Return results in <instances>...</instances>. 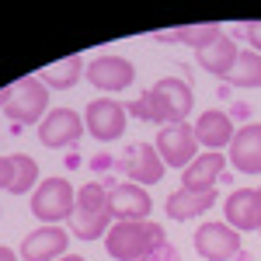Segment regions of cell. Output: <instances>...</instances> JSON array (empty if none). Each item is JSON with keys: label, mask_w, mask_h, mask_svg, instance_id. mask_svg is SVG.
<instances>
[{"label": "cell", "mask_w": 261, "mask_h": 261, "mask_svg": "<svg viewBox=\"0 0 261 261\" xmlns=\"http://www.w3.org/2000/svg\"><path fill=\"white\" fill-rule=\"evenodd\" d=\"M195 108V94H192V84L181 81V77H161L150 91H143L140 101L133 105V112L146 122H157V125H174L185 122Z\"/></svg>", "instance_id": "obj_1"}, {"label": "cell", "mask_w": 261, "mask_h": 261, "mask_svg": "<svg viewBox=\"0 0 261 261\" xmlns=\"http://www.w3.org/2000/svg\"><path fill=\"white\" fill-rule=\"evenodd\" d=\"M167 244L164 226L153 220L143 223H112V230L105 233V251L115 261H150V254Z\"/></svg>", "instance_id": "obj_2"}, {"label": "cell", "mask_w": 261, "mask_h": 261, "mask_svg": "<svg viewBox=\"0 0 261 261\" xmlns=\"http://www.w3.org/2000/svg\"><path fill=\"white\" fill-rule=\"evenodd\" d=\"M112 202H108V188L98 181H87L77 188V205L70 216V233L77 241H98L112 230Z\"/></svg>", "instance_id": "obj_3"}, {"label": "cell", "mask_w": 261, "mask_h": 261, "mask_svg": "<svg viewBox=\"0 0 261 261\" xmlns=\"http://www.w3.org/2000/svg\"><path fill=\"white\" fill-rule=\"evenodd\" d=\"M77 205V188L66 178H45L32 192V213L42 220V226H60L63 220L70 223Z\"/></svg>", "instance_id": "obj_4"}, {"label": "cell", "mask_w": 261, "mask_h": 261, "mask_svg": "<svg viewBox=\"0 0 261 261\" xmlns=\"http://www.w3.org/2000/svg\"><path fill=\"white\" fill-rule=\"evenodd\" d=\"M7 119L14 125H39L49 115V87L32 73V77H21L14 84V94L7 101Z\"/></svg>", "instance_id": "obj_5"}, {"label": "cell", "mask_w": 261, "mask_h": 261, "mask_svg": "<svg viewBox=\"0 0 261 261\" xmlns=\"http://www.w3.org/2000/svg\"><path fill=\"white\" fill-rule=\"evenodd\" d=\"M157 153H161L164 167H188V164L199 157V140H195V129L188 122H174V125H161L157 129Z\"/></svg>", "instance_id": "obj_6"}, {"label": "cell", "mask_w": 261, "mask_h": 261, "mask_svg": "<svg viewBox=\"0 0 261 261\" xmlns=\"http://www.w3.org/2000/svg\"><path fill=\"white\" fill-rule=\"evenodd\" d=\"M125 122H129V112L115 98H94L84 108V129L101 143L119 140L122 133H125Z\"/></svg>", "instance_id": "obj_7"}, {"label": "cell", "mask_w": 261, "mask_h": 261, "mask_svg": "<svg viewBox=\"0 0 261 261\" xmlns=\"http://www.w3.org/2000/svg\"><path fill=\"white\" fill-rule=\"evenodd\" d=\"M84 81H91L98 91L105 94H119L125 87H133L136 81V66L125 60V56H115V53H105V56H94L84 70Z\"/></svg>", "instance_id": "obj_8"}, {"label": "cell", "mask_w": 261, "mask_h": 261, "mask_svg": "<svg viewBox=\"0 0 261 261\" xmlns=\"http://www.w3.org/2000/svg\"><path fill=\"white\" fill-rule=\"evenodd\" d=\"M195 251L205 261H230L241 254V233L226 223L209 220L195 230Z\"/></svg>", "instance_id": "obj_9"}, {"label": "cell", "mask_w": 261, "mask_h": 261, "mask_svg": "<svg viewBox=\"0 0 261 261\" xmlns=\"http://www.w3.org/2000/svg\"><path fill=\"white\" fill-rule=\"evenodd\" d=\"M119 171L125 174V181H133V185H157L167 167H164L157 146H150V143H133V146H125V153L119 157Z\"/></svg>", "instance_id": "obj_10"}, {"label": "cell", "mask_w": 261, "mask_h": 261, "mask_svg": "<svg viewBox=\"0 0 261 261\" xmlns=\"http://www.w3.org/2000/svg\"><path fill=\"white\" fill-rule=\"evenodd\" d=\"M84 133V115L73 108H53L45 119L39 122V140L49 150H63V146H73Z\"/></svg>", "instance_id": "obj_11"}, {"label": "cell", "mask_w": 261, "mask_h": 261, "mask_svg": "<svg viewBox=\"0 0 261 261\" xmlns=\"http://www.w3.org/2000/svg\"><path fill=\"white\" fill-rule=\"evenodd\" d=\"M108 202H112L115 223H143L153 213L150 192L143 185H133V181H119L115 188H108Z\"/></svg>", "instance_id": "obj_12"}, {"label": "cell", "mask_w": 261, "mask_h": 261, "mask_svg": "<svg viewBox=\"0 0 261 261\" xmlns=\"http://www.w3.org/2000/svg\"><path fill=\"white\" fill-rule=\"evenodd\" d=\"M223 216H226V226H233L237 233L261 230V192L258 188H237L223 202Z\"/></svg>", "instance_id": "obj_13"}, {"label": "cell", "mask_w": 261, "mask_h": 261, "mask_svg": "<svg viewBox=\"0 0 261 261\" xmlns=\"http://www.w3.org/2000/svg\"><path fill=\"white\" fill-rule=\"evenodd\" d=\"M66 244H70V237H66L63 226H39V230H32L21 241V258L24 261H56L63 254H70Z\"/></svg>", "instance_id": "obj_14"}, {"label": "cell", "mask_w": 261, "mask_h": 261, "mask_svg": "<svg viewBox=\"0 0 261 261\" xmlns=\"http://www.w3.org/2000/svg\"><path fill=\"white\" fill-rule=\"evenodd\" d=\"M230 157L226 161L233 164L241 174H261V122H251L233 133V143L226 146Z\"/></svg>", "instance_id": "obj_15"}, {"label": "cell", "mask_w": 261, "mask_h": 261, "mask_svg": "<svg viewBox=\"0 0 261 261\" xmlns=\"http://www.w3.org/2000/svg\"><path fill=\"white\" fill-rule=\"evenodd\" d=\"M223 167H226V157H223L220 150H202L199 157L181 171V188H188V192H209L223 178Z\"/></svg>", "instance_id": "obj_16"}, {"label": "cell", "mask_w": 261, "mask_h": 261, "mask_svg": "<svg viewBox=\"0 0 261 261\" xmlns=\"http://www.w3.org/2000/svg\"><path fill=\"white\" fill-rule=\"evenodd\" d=\"M195 140H199V146H205V150H220L223 146H230L233 143V119L226 115V112H220V108H209V112H202L199 119H195Z\"/></svg>", "instance_id": "obj_17"}, {"label": "cell", "mask_w": 261, "mask_h": 261, "mask_svg": "<svg viewBox=\"0 0 261 261\" xmlns=\"http://www.w3.org/2000/svg\"><path fill=\"white\" fill-rule=\"evenodd\" d=\"M216 199H220L216 188H209V192H188V188H178V192L167 195L164 209H167V216H171L174 223H185V220H195V216H202V213H209Z\"/></svg>", "instance_id": "obj_18"}, {"label": "cell", "mask_w": 261, "mask_h": 261, "mask_svg": "<svg viewBox=\"0 0 261 261\" xmlns=\"http://www.w3.org/2000/svg\"><path fill=\"white\" fill-rule=\"evenodd\" d=\"M237 53H241L237 42L223 32L220 39H213L205 49L195 53V63H199L205 73H213V77H230V70H233V63H237Z\"/></svg>", "instance_id": "obj_19"}, {"label": "cell", "mask_w": 261, "mask_h": 261, "mask_svg": "<svg viewBox=\"0 0 261 261\" xmlns=\"http://www.w3.org/2000/svg\"><path fill=\"white\" fill-rule=\"evenodd\" d=\"M84 70H87V66H84V56H77V53H73V56H63V60L42 66L35 77H39L49 91H70V87L84 77Z\"/></svg>", "instance_id": "obj_20"}, {"label": "cell", "mask_w": 261, "mask_h": 261, "mask_svg": "<svg viewBox=\"0 0 261 261\" xmlns=\"http://www.w3.org/2000/svg\"><path fill=\"white\" fill-rule=\"evenodd\" d=\"M223 35V28L216 24V21H209V24H188V28H178V32H161L157 39L161 42H185L188 49H205L213 39H220Z\"/></svg>", "instance_id": "obj_21"}, {"label": "cell", "mask_w": 261, "mask_h": 261, "mask_svg": "<svg viewBox=\"0 0 261 261\" xmlns=\"http://www.w3.org/2000/svg\"><path fill=\"white\" fill-rule=\"evenodd\" d=\"M226 81L233 84V87H261V56L254 49H241Z\"/></svg>", "instance_id": "obj_22"}, {"label": "cell", "mask_w": 261, "mask_h": 261, "mask_svg": "<svg viewBox=\"0 0 261 261\" xmlns=\"http://www.w3.org/2000/svg\"><path fill=\"white\" fill-rule=\"evenodd\" d=\"M14 185H11V195H24V192H35L39 185V164L32 161L28 153H14Z\"/></svg>", "instance_id": "obj_23"}, {"label": "cell", "mask_w": 261, "mask_h": 261, "mask_svg": "<svg viewBox=\"0 0 261 261\" xmlns=\"http://www.w3.org/2000/svg\"><path fill=\"white\" fill-rule=\"evenodd\" d=\"M11 185H14V161L0 157V192H11Z\"/></svg>", "instance_id": "obj_24"}, {"label": "cell", "mask_w": 261, "mask_h": 261, "mask_svg": "<svg viewBox=\"0 0 261 261\" xmlns=\"http://www.w3.org/2000/svg\"><path fill=\"white\" fill-rule=\"evenodd\" d=\"M244 35L251 42V49L261 56V21H247V24H244Z\"/></svg>", "instance_id": "obj_25"}, {"label": "cell", "mask_w": 261, "mask_h": 261, "mask_svg": "<svg viewBox=\"0 0 261 261\" xmlns=\"http://www.w3.org/2000/svg\"><path fill=\"white\" fill-rule=\"evenodd\" d=\"M150 261H181V254H178V247H174V244H161V247L150 254Z\"/></svg>", "instance_id": "obj_26"}, {"label": "cell", "mask_w": 261, "mask_h": 261, "mask_svg": "<svg viewBox=\"0 0 261 261\" xmlns=\"http://www.w3.org/2000/svg\"><path fill=\"white\" fill-rule=\"evenodd\" d=\"M11 94H14V87H4V91H0V108H7V101H11Z\"/></svg>", "instance_id": "obj_27"}, {"label": "cell", "mask_w": 261, "mask_h": 261, "mask_svg": "<svg viewBox=\"0 0 261 261\" xmlns=\"http://www.w3.org/2000/svg\"><path fill=\"white\" fill-rule=\"evenodd\" d=\"M0 261H18V254L11 247H0Z\"/></svg>", "instance_id": "obj_28"}, {"label": "cell", "mask_w": 261, "mask_h": 261, "mask_svg": "<svg viewBox=\"0 0 261 261\" xmlns=\"http://www.w3.org/2000/svg\"><path fill=\"white\" fill-rule=\"evenodd\" d=\"M56 261H87V258H81V254H63V258H56Z\"/></svg>", "instance_id": "obj_29"}, {"label": "cell", "mask_w": 261, "mask_h": 261, "mask_svg": "<svg viewBox=\"0 0 261 261\" xmlns=\"http://www.w3.org/2000/svg\"><path fill=\"white\" fill-rule=\"evenodd\" d=\"M258 192H261V188H258Z\"/></svg>", "instance_id": "obj_30"}]
</instances>
